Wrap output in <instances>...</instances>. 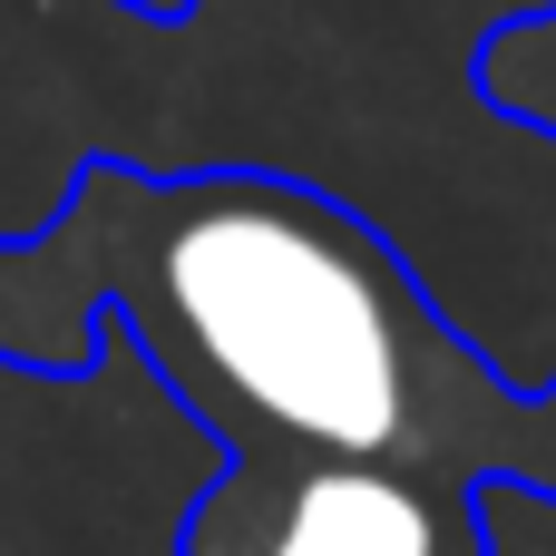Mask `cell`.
<instances>
[{
	"label": "cell",
	"mask_w": 556,
	"mask_h": 556,
	"mask_svg": "<svg viewBox=\"0 0 556 556\" xmlns=\"http://www.w3.org/2000/svg\"><path fill=\"white\" fill-rule=\"evenodd\" d=\"M108 313L225 459H401L556 498V371L508 381L410 254L274 166H88Z\"/></svg>",
	"instance_id": "obj_1"
},
{
	"label": "cell",
	"mask_w": 556,
	"mask_h": 556,
	"mask_svg": "<svg viewBox=\"0 0 556 556\" xmlns=\"http://www.w3.org/2000/svg\"><path fill=\"white\" fill-rule=\"evenodd\" d=\"M489 489L401 459H225L176 556H489Z\"/></svg>",
	"instance_id": "obj_2"
},
{
	"label": "cell",
	"mask_w": 556,
	"mask_h": 556,
	"mask_svg": "<svg viewBox=\"0 0 556 556\" xmlns=\"http://www.w3.org/2000/svg\"><path fill=\"white\" fill-rule=\"evenodd\" d=\"M108 342V215L78 176L68 205L29 235H0V362L39 381H78Z\"/></svg>",
	"instance_id": "obj_3"
},
{
	"label": "cell",
	"mask_w": 556,
	"mask_h": 556,
	"mask_svg": "<svg viewBox=\"0 0 556 556\" xmlns=\"http://www.w3.org/2000/svg\"><path fill=\"white\" fill-rule=\"evenodd\" d=\"M479 88H489L498 117H528V127H547V137H556V10L489 29V49H479Z\"/></svg>",
	"instance_id": "obj_4"
},
{
	"label": "cell",
	"mask_w": 556,
	"mask_h": 556,
	"mask_svg": "<svg viewBox=\"0 0 556 556\" xmlns=\"http://www.w3.org/2000/svg\"><path fill=\"white\" fill-rule=\"evenodd\" d=\"M127 20H156V29H176V20H195V0H117Z\"/></svg>",
	"instance_id": "obj_5"
}]
</instances>
